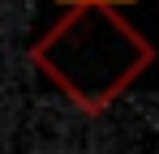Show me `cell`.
I'll list each match as a JSON object with an SVG mask.
<instances>
[{"instance_id":"6da1fadb","label":"cell","mask_w":159,"mask_h":154,"mask_svg":"<svg viewBox=\"0 0 159 154\" xmlns=\"http://www.w3.org/2000/svg\"><path fill=\"white\" fill-rule=\"evenodd\" d=\"M73 4L30 47V60L78 103L82 111H107L151 69L155 47L116 9L133 0H65Z\"/></svg>"}]
</instances>
